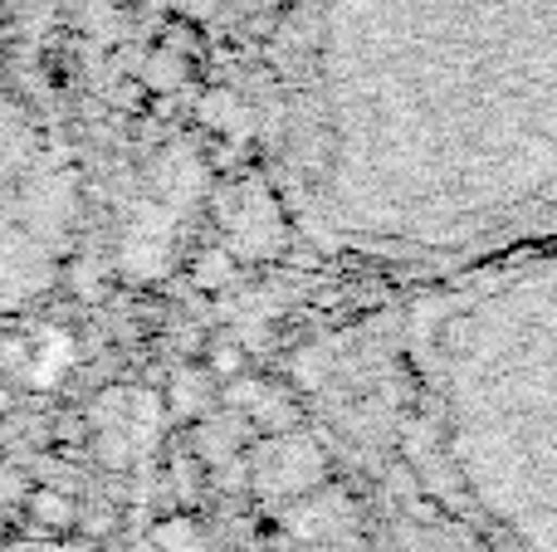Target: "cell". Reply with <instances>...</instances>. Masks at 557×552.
I'll list each match as a JSON object with an SVG mask.
<instances>
[{
    "mask_svg": "<svg viewBox=\"0 0 557 552\" xmlns=\"http://www.w3.org/2000/svg\"><path fill=\"white\" fill-rule=\"evenodd\" d=\"M327 377L396 552H557V240L455 264Z\"/></svg>",
    "mask_w": 557,
    "mask_h": 552,
    "instance_id": "cell-1",
    "label": "cell"
},
{
    "mask_svg": "<svg viewBox=\"0 0 557 552\" xmlns=\"http://www.w3.org/2000/svg\"><path fill=\"white\" fill-rule=\"evenodd\" d=\"M318 147L406 254L557 240V0H347V123Z\"/></svg>",
    "mask_w": 557,
    "mask_h": 552,
    "instance_id": "cell-2",
    "label": "cell"
},
{
    "mask_svg": "<svg viewBox=\"0 0 557 552\" xmlns=\"http://www.w3.org/2000/svg\"><path fill=\"white\" fill-rule=\"evenodd\" d=\"M74 362V342L59 338V333H49L45 348H35V362H29V377L39 381V387H49V381L59 377V372Z\"/></svg>",
    "mask_w": 557,
    "mask_h": 552,
    "instance_id": "cell-3",
    "label": "cell"
},
{
    "mask_svg": "<svg viewBox=\"0 0 557 552\" xmlns=\"http://www.w3.org/2000/svg\"><path fill=\"white\" fill-rule=\"evenodd\" d=\"M206 381L201 377H176V411H201Z\"/></svg>",
    "mask_w": 557,
    "mask_h": 552,
    "instance_id": "cell-4",
    "label": "cell"
},
{
    "mask_svg": "<svg viewBox=\"0 0 557 552\" xmlns=\"http://www.w3.org/2000/svg\"><path fill=\"white\" fill-rule=\"evenodd\" d=\"M39 509H45V518H49V524H59V518H64V514H69V509H64V504H59V499H49V494H45V499H39Z\"/></svg>",
    "mask_w": 557,
    "mask_h": 552,
    "instance_id": "cell-5",
    "label": "cell"
}]
</instances>
